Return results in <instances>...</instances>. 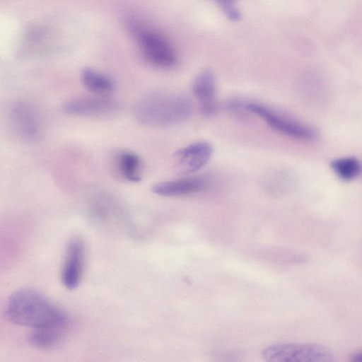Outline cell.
<instances>
[{
	"mask_svg": "<svg viewBox=\"0 0 362 362\" xmlns=\"http://www.w3.org/2000/svg\"><path fill=\"white\" fill-rule=\"evenodd\" d=\"M5 313L12 322L33 329L66 327V313L40 292L31 288L15 291L8 299Z\"/></svg>",
	"mask_w": 362,
	"mask_h": 362,
	"instance_id": "6da1fadb",
	"label": "cell"
},
{
	"mask_svg": "<svg viewBox=\"0 0 362 362\" xmlns=\"http://www.w3.org/2000/svg\"><path fill=\"white\" fill-rule=\"evenodd\" d=\"M191 113L192 105L187 98L161 93L146 95L134 108L136 119L150 127L173 126L187 119Z\"/></svg>",
	"mask_w": 362,
	"mask_h": 362,
	"instance_id": "7a4b0ae2",
	"label": "cell"
},
{
	"mask_svg": "<svg viewBox=\"0 0 362 362\" xmlns=\"http://www.w3.org/2000/svg\"><path fill=\"white\" fill-rule=\"evenodd\" d=\"M128 28L137 40L144 57L151 64L160 68H168L175 64V52L162 35L134 21L128 22Z\"/></svg>",
	"mask_w": 362,
	"mask_h": 362,
	"instance_id": "3957f363",
	"label": "cell"
},
{
	"mask_svg": "<svg viewBox=\"0 0 362 362\" xmlns=\"http://www.w3.org/2000/svg\"><path fill=\"white\" fill-rule=\"evenodd\" d=\"M262 358L269 362H331L332 353L326 347L312 344L279 343L264 348Z\"/></svg>",
	"mask_w": 362,
	"mask_h": 362,
	"instance_id": "277c9868",
	"label": "cell"
},
{
	"mask_svg": "<svg viewBox=\"0 0 362 362\" xmlns=\"http://www.w3.org/2000/svg\"><path fill=\"white\" fill-rule=\"evenodd\" d=\"M245 109L257 115L273 129L290 137L308 140L313 139L315 136L313 129L281 115L265 105L259 103H248L245 105Z\"/></svg>",
	"mask_w": 362,
	"mask_h": 362,
	"instance_id": "5b68a950",
	"label": "cell"
},
{
	"mask_svg": "<svg viewBox=\"0 0 362 362\" xmlns=\"http://www.w3.org/2000/svg\"><path fill=\"white\" fill-rule=\"evenodd\" d=\"M84 262L83 241L79 237H73L67 243L61 272L62 282L67 289H75L79 285L83 276Z\"/></svg>",
	"mask_w": 362,
	"mask_h": 362,
	"instance_id": "8992f818",
	"label": "cell"
},
{
	"mask_svg": "<svg viewBox=\"0 0 362 362\" xmlns=\"http://www.w3.org/2000/svg\"><path fill=\"white\" fill-rule=\"evenodd\" d=\"M11 124L24 139L35 140L40 138L42 123L38 112L29 103L17 101L10 110Z\"/></svg>",
	"mask_w": 362,
	"mask_h": 362,
	"instance_id": "52a82bcc",
	"label": "cell"
},
{
	"mask_svg": "<svg viewBox=\"0 0 362 362\" xmlns=\"http://www.w3.org/2000/svg\"><path fill=\"white\" fill-rule=\"evenodd\" d=\"M213 147L206 141H198L177 150L174 154L176 167L182 174L202 169L210 160Z\"/></svg>",
	"mask_w": 362,
	"mask_h": 362,
	"instance_id": "ba28073f",
	"label": "cell"
},
{
	"mask_svg": "<svg viewBox=\"0 0 362 362\" xmlns=\"http://www.w3.org/2000/svg\"><path fill=\"white\" fill-rule=\"evenodd\" d=\"M63 111L69 115L100 116L110 114L118 108V103L105 97L79 98L67 100Z\"/></svg>",
	"mask_w": 362,
	"mask_h": 362,
	"instance_id": "9c48e42d",
	"label": "cell"
},
{
	"mask_svg": "<svg viewBox=\"0 0 362 362\" xmlns=\"http://www.w3.org/2000/svg\"><path fill=\"white\" fill-rule=\"evenodd\" d=\"M192 91L202 113L213 115L217 107L216 81L213 74L208 71L199 74L192 83Z\"/></svg>",
	"mask_w": 362,
	"mask_h": 362,
	"instance_id": "30bf717a",
	"label": "cell"
},
{
	"mask_svg": "<svg viewBox=\"0 0 362 362\" xmlns=\"http://www.w3.org/2000/svg\"><path fill=\"white\" fill-rule=\"evenodd\" d=\"M209 182L202 177L162 181L155 184L151 191L163 197H179L199 192L207 187Z\"/></svg>",
	"mask_w": 362,
	"mask_h": 362,
	"instance_id": "8fae6325",
	"label": "cell"
},
{
	"mask_svg": "<svg viewBox=\"0 0 362 362\" xmlns=\"http://www.w3.org/2000/svg\"><path fill=\"white\" fill-rule=\"evenodd\" d=\"M84 87L97 95H107L115 88V82L107 75L91 68H84L81 74Z\"/></svg>",
	"mask_w": 362,
	"mask_h": 362,
	"instance_id": "7c38bea8",
	"label": "cell"
},
{
	"mask_svg": "<svg viewBox=\"0 0 362 362\" xmlns=\"http://www.w3.org/2000/svg\"><path fill=\"white\" fill-rule=\"evenodd\" d=\"M116 165L121 176L132 182L141 180V161L139 156L129 151H122L117 153Z\"/></svg>",
	"mask_w": 362,
	"mask_h": 362,
	"instance_id": "4fadbf2b",
	"label": "cell"
},
{
	"mask_svg": "<svg viewBox=\"0 0 362 362\" xmlns=\"http://www.w3.org/2000/svg\"><path fill=\"white\" fill-rule=\"evenodd\" d=\"M66 327H45L33 329L30 341L41 349H52L59 345L63 338Z\"/></svg>",
	"mask_w": 362,
	"mask_h": 362,
	"instance_id": "5bb4252c",
	"label": "cell"
},
{
	"mask_svg": "<svg viewBox=\"0 0 362 362\" xmlns=\"http://www.w3.org/2000/svg\"><path fill=\"white\" fill-rule=\"evenodd\" d=\"M331 168L336 174L344 180L356 177L360 173L361 166L355 158H341L332 161Z\"/></svg>",
	"mask_w": 362,
	"mask_h": 362,
	"instance_id": "9a60e30c",
	"label": "cell"
},
{
	"mask_svg": "<svg viewBox=\"0 0 362 362\" xmlns=\"http://www.w3.org/2000/svg\"><path fill=\"white\" fill-rule=\"evenodd\" d=\"M219 4H221L223 6H225V8L228 12L229 15L232 17L235 18L237 16V11H235L232 7V3L234 0H216Z\"/></svg>",
	"mask_w": 362,
	"mask_h": 362,
	"instance_id": "2e32d148",
	"label": "cell"
},
{
	"mask_svg": "<svg viewBox=\"0 0 362 362\" xmlns=\"http://www.w3.org/2000/svg\"><path fill=\"white\" fill-rule=\"evenodd\" d=\"M351 360L354 362H362V351L354 353Z\"/></svg>",
	"mask_w": 362,
	"mask_h": 362,
	"instance_id": "e0dca14e",
	"label": "cell"
}]
</instances>
